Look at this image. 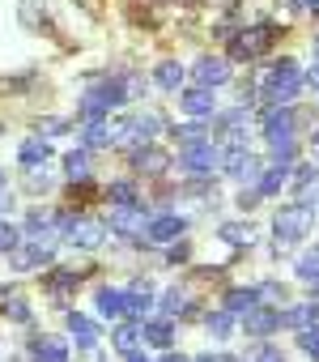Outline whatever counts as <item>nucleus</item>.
I'll return each instance as SVG.
<instances>
[{"mask_svg": "<svg viewBox=\"0 0 319 362\" xmlns=\"http://www.w3.org/2000/svg\"><path fill=\"white\" fill-rule=\"evenodd\" d=\"M306 81H311V90H315V94H319V60H315V69H311V73H306Z\"/></svg>", "mask_w": 319, "mask_h": 362, "instance_id": "obj_40", "label": "nucleus"}, {"mask_svg": "<svg viewBox=\"0 0 319 362\" xmlns=\"http://www.w3.org/2000/svg\"><path fill=\"white\" fill-rule=\"evenodd\" d=\"M188 235V218L183 214H157V218H149L145 222V243H175V239H183Z\"/></svg>", "mask_w": 319, "mask_h": 362, "instance_id": "obj_6", "label": "nucleus"}, {"mask_svg": "<svg viewBox=\"0 0 319 362\" xmlns=\"http://www.w3.org/2000/svg\"><path fill=\"white\" fill-rule=\"evenodd\" d=\"M192 362H239L234 354H200V358H192Z\"/></svg>", "mask_w": 319, "mask_h": 362, "instance_id": "obj_39", "label": "nucleus"}, {"mask_svg": "<svg viewBox=\"0 0 319 362\" xmlns=\"http://www.w3.org/2000/svg\"><path fill=\"white\" fill-rule=\"evenodd\" d=\"M132 170H140V175H167L171 170V153L157 149L153 141H145V145L132 149Z\"/></svg>", "mask_w": 319, "mask_h": 362, "instance_id": "obj_9", "label": "nucleus"}, {"mask_svg": "<svg viewBox=\"0 0 319 362\" xmlns=\"http://www.w3.org/2000/svg\"><path fill=\"white\" fill-rule=\"evenodd\" d=\"M188 256H192V247H188V243H179V239H175V247H171V252H167V264H188Z\"/></svg>", "mask_w": 319, "mask_h": 362, "instance_id": "obj_36", "label": "nucleus"}, {"mask_svg": "<svg viewBox=\"0 0 319 362\" xmlns=\"http://www.w3.org/2000/svg\"><path fill=\"white\" fill-rule=\"evenodd\" d=\"M298 5H306V9H315V13H319V0H298Z\"/></svg>", "mask_w": 319, "mask_h": 362, "instance_id": "obj_43", "label": "nucleus"}, {"mask_svg": "<svg viewBox=\"0 0 319 362\" xmlns=\"http://www.w3.org/2000/svg\"><path fill=\"white\" fill-rule=\"evenodd\" d=\"M222 145L217 141H196V145H183L179 149V170L192 175V179H209L213 170H222Z\"/></svg>", "mask_w": 319, "mask_h": 362, "instance_id": "obj_3", "label": "nucleus"}, {"mask_svg": "<svg viewBox=\"0 0 319 362\" xmlns=\"http://www.w3.org/2000/svg\"><path fill=\"white\" fill-rule=\"evenodd\" d=\"M311 286H315V298H319V281H311Z\"/></svg>", "mask_w": 319, "mask_h": 362, "instance_id": "obj_45", "label": "nucleus"}, {"mask_svg": "<svg viewBox=\"0 0 319 362\" xmlns=\"http://www.w3.org/2000/svg\"><path fill=\"white\" fill-rule=\"evenodd\" d=\"M315 52H319V39H315Z\"/></svg>", "mask_w": 319, "mask_h": 362, "instance_id": "obj_47", "label": "nucleus"}, {"mask_svg": "<svg viewBox=\"0 0 319 362\" xmlns=\"http://www.w3.org/2000/svg\"><path fill=\"white\" fill-rule=\"evenodd\" d=\"M289 170H294V166H277V162H268V166L260 170V179H255V192H260V197H277V192L289 184Z\"/></svg>", "mask_w": 319, "mask_h": 362, "instance_id": "obj_14", "label": "nucleus"}, {"mask_svg": "<svg viewBox=\"0 0 319 362\" xmlns=\"http://www.w3.org/2000/svg\"><path fill=\"white\" fill-rule=\"evenodd\" d=\"M35 128H39L35 136H64V132H68V119H56V115H47V119H39Z\"/></svg>", "mask_w": 319, "mask_h": 362, "instance_id": "obj_34", "label": "nucleus"}, {"mask_svg": "<svg viewBox=\"0 0 319 362\" xmlns=\"http://www.w3.org/2000/svg\"><path fill=\"white\" fill-rule=\"evenodd\" d=\"M56 260V247H47V243H26V247H18L13 252V269H22V273H30V269H43V264H52Z\"/></svg>", "mask_w": 319, "mask_h": 362, "instance_id": "obj_11", "label": "nucleus"}, {"mask_svg": "<svg viewBox=\"0 0 319 362\" xmlns=\"http://www.w3.org/2000/svg\"><path fill=\"white\" fill-rule=\"evenodd\" d=\"M260 303V286H234V290H226V303H222V311H230V315H243L247 307H255Z\"/></svg>", "mask_w": 319, "mask_h": 362, "instance_id": "obj_20", "label": "nucleus"}, {"mask_svg": "<svg viewBox=\"0 0 319 362\" xmlns=\"http://www.w3.org/2000/svg\"><path fill=\"white\" fill-rule=\"evenodd\" d=\"M145 222H149V214H145L140 201H136V205H111V230H115V235L140 239V235H145ZM140 243H145V239H140Z\"/></svg>", "mask_w": 319, "mask_h": 362, "instance_id": "obj_7", "label": "nucleus"}, {"mask_svg": "<svg viewBox=\"0 0 319 362\" xmlns=\"http://www.w3.org/2000/svg\"><path fill=\"white\" fill-rule=\"evenodd\" d=\"M111 345H115V349H119L124 358H128V354H136V349L145 345V337H140V324H136V320H128V324H119V328L111 332Z\"/></svg>", "mask_w": 319, "mask_h": 362, "instance_id": "obj_22", "label": "nucleus"}, {"mask_svg": "<svg viewBox=\"0 0 319 362\" xmlns=\"http://www.w3.org/2000/svg\"><path fill=\"white\" fill-rule=\"evenodd\" d=\"M217 239L230 243V247H251L255 243V226L251 222H222L217 226Z\"/></svg>", "mask_w": 319, "mask_h": 362, "instance_id": "obj_19", "label": "nucleus"}, {"mask_svg": "<svg viewBox=\"0 0 319 362\" xmlns=\"http://www.w3.org/2000/svg\"><path fill=\"white\" fill-rule=\"evenodd\" d=\"M68 332H73V341H77L81 349H94V345H98V328H94V320L81 315V311H68Z\"/></svg>", "mask_w": 319, "mask_h": 362, "instance_id": "obj_21", "label": "nucleus"}, {"mask_svg": "<svg viewBox=\"0 0 319 362\" xmlns=\"http://www.w3.org/2000/svg\"><path fill=\"white\" fill-rule=\"evenodd\" d=\"M277 328H281V311H277V307L255 303V307L243 311V332H247V337H272Z\"/></svg>", "mask_w": 319, "mask_h": 362, "instance_id": "obj_8", "label": "nucleus"}, {"mask_svg": "<svg viewBox=\"0 0 319 362\" xmlns=\"http://www.w3.org/2000/svg\"><path fill=\"white\" fill-rule=\"evenodd\" d=\"M64 175L73 179H90V149H73V153H64Z\"/></svg>", "mask_w": 319, "mask_h": 362, "instance_id": "obj_29", "label": "nucleus"}, {"mask_svg": "<svg viewBox=\"0 0 319 362\" xmlns=\"http://www.w3.org/2000/svg\"><path fill=\"white\" fill-rule=\"evenodd\" d=\"M298 345H302L306 354H315V349H319V320H315V324H306V328H298Z\"/></svg>", "mask_w": 319, "mask_h": 362, "instance_id": "obj_35", "label": "nucleus"}, {"mask_svg": "<svg viewBox=\"0 0 319 362\" xmlns=\"http://www.w3.org/2000/svg\"><path fill=\"white\" fill-rule=\"evenodd\" d=\"M251 362H285V354H281V349H277V345H260V349H255V358H251Z\"/></svg>", "mask_w": 319, "mask_h": 362, "instance_id": "obj_37", "label": "nucleus"}, {"mask_svg": "<svg viewBox=\"0 0 319 362\" xmlns=\"http://www.w3.org/2000/svg\"><path fill=\"white\" fill-rule=\"evenodd\" d=\"M175 132V141L179 145H196V141H213V132H209V124H200V119H192V124H183V128H171Z\"/></svg>", "mask_w": 319, "mask_h": 362, "instance_id": "obj_31", "label": "nucleus"}, {"mask_svg": "<svg viewBox=\"0 0 319 362\" xmlns=\"http://www.w3.org/2000/svg\"><path fill=\"white\" fill-rule=\"evenodd\" d=\"M90 94H94V98H98V103H102L107 111H111V107H124V103H128V94H124V81H119V77H111V81H98V86H94Z\"/></svg>", "mask_w": 319, "mask_h": 362, "instance_id": "obj_26", "label": "nucleus"}, {"mask_svg": "<svg viewBox=\"0 0 319 362\" xmlns=\"http://www.w3.org/2000/svg\"><path fill=\"white\" fill-rule=\"evenodd\" d=\"M162 362H192V358H183V354H167Z\"/></svg>", "mask_w": 319, "mask_h": 362, "instance_id": "obj_42", "label": "nucleus"}, {"mask_svg": "<svg viewBox=\"0 0 319 362\" xmlns=\"http://www.w3.org/2000/svg\"><path fill=\"white\" fill-rule=\"evenodd\" d=\"M94 307H98V315L119 320V315H124V290H111V286L94 290Z\"/></svg>", "mask_w": 319, "mask_h": 362, "instance_id": "obj_24", "label": "nucleus"}, {"mask_svg": "<svg viewBox=\"0 0 319 362\" xmlns=\"http://www.w3.org/2000/svg\"><path fill=\"white\" fill-rule=\"evenodd\" d=\"M298 90H302V73H298V64H294V60L272 64V69H268V77H264V86H260V94H264V103H268V107H289V103L298 98Z\"/></svg>", "mask_w": 319, "mask_h": 362, "instance_id": "obj_2", "label": "nucleus"}, {"mask_svg": "<svg viewBox=\"0 0 319 362\" xmlns=\"http://www.w3.org/2000/svg\"><path fill=\"white\" fill-rule=\"evenodd\" d=\"M294 124H298L294 107H272V111L264 115V141H268V145L289 141V136H294Z\"/></svg>", "mask_w": 319, "mask_h": 362, "instance_id": "obj_10", "label": "nucleus"}, {"mask_svg": "<svg viewBox=\"0 0 319 362\" xmlns=\"http://www.w3.org/2000/svg\"><path fill=\"white\" fill-rule=\"evenodd\" d=\"M18 162H22L26 170L47 166V162H52V145H47V136H26L22 149H18Z\"/></svg>", "mask_w": 319, "mask_h": 362, "instance_id": "obj_13", "label": "nucleus"}, {"mask_svg": "<svg viewBox=\"0 0 319 362\" xmlns=\"http://www.w3.org/2000/svg\"><path fill=\"white\" fill-rule=\"evenodd\" d=\"M0 362H18V358H0Z\"/></svg>", "mask_w": 319, "mask_h": 362, "instance_id": "obj_46", "label": "nucleus"}, {"mask_svg": "<svg viewBox=\"0 0 319 362\" xmlns=\"http://www.w3.org/2000/svg\"><path fill=\"white\" fill-rule=\"evenodd\" d=\"M205 328H209L213 341H226V337L234 332V315H230V311H209V315H205Z\"/></svg>", "mask_w": 319, "mask_h": 362, "instance_id": "obj_30", "label": "nucleus"}, {"mask_svg": "<svg viewBox=\"0 0 319 362\" xmlns=\"http://www.w3.org/2000/svg\"><path fill=\"white\" fill-rule=\"evenodd\" d=\"M311 149H315V153H319V128H315V136H311Z\"/></svg>", "mask_w": 319, "mask_h": 362, "instance_id": "obj_44", "label": "nucleus"}, {"mask_svg": "<svg viewBox=\"0 0 319 362\" xmlns=\"http://www.w3.org/2000/svg\"><path fill=\"white\" fill-rule=\"evenodd\" d=\"M153 81L162 86L167 94H179V86H183V64H179V60H162V64L153 69Z\"/></svg>", "mask_w": 319, "mask_h": 362, "instance_id": "obj_25", "label": "nucleus"}, {"mask_svg": "<svg viewBox=\"0 0 319 362\" xmlns=\"http://www.w3.org/2000/svg\"><path fill=\"white\" fill-rule=\"evenodd\" d=\"M81 149H111V124H107V119H85V128H81Z\"/></svg>", "mask_w": 319, "mask_h": 362, "instance_id": "obj_23", "label": "nucleus"}, {"mask_svg": "<svg viewBox=\"0 0 319 362\" xmlns=\"http://www.w3.org/2000/svg\"><path fill=\"white\" fill-rule=\"evenodd\" d=\"M30 362H68V341L64 337H35Z\"/></svg>", "mask_w": 319, "mask_h": 362, "instance_id": "obj_12", "label": "nucleus"}, {"mask_svg": "<svg viewBox=\"0 0 319 362\" xmlns=\"http://www.w3.org/2000/svg\"><path fill=\"white\" fill-rule=\"evenodd\" d=\"M128 362H153V358H145V354L136 349V354H128Z\"/></svg>", "mask_w": 319, "mask_h": 362, "instance_id": "obj_41", "label": "nucleus"}, {"mask_svg": "<svg viewBox=\"0 0 319 362\" xmlns=\"http://www.w3.org/2000/svg\"><path fill=\"white\" fill-rule=\"evenodd\" d=\"M162 311H167V315H192L196 307L188 303V290H183V286H171V290L162 294Z\"/></svg>", "mask_w": 319, "mask_h": 362, "instance_id": "obj_28", "label": "nucleus"}, {"mask_svg": "<svg viewBox=\"0 0 319 362\" xmlns=\"http://www.w3.org/2000/svg\"><path fill=\"white\" fill-rule=\"evenodd\" d=\"M179 107H183V115H192V119H200V115H213L217 111V98L200 86V90H188V94H179Z\"/></svg>", "mask_w": 319, "mask_h": 362, "instance_id": "obj_16", "label": "nucleus"}, {"mask_svg": "<svg viewBox=\"0 0 319 362\" xmlns=\"http://www.w3.org/2000/svg\"><path fill=\"white\" fill-rule=\"evenodd\" d=\"M272 39H277V26H247L239 39H230V56L234 60H255L272 47Z\"/></svg>", "mask_w": 319, "mask_h": 362, "instance_id": "obj_4", "label": "nucleus"}, {"mask_svg": "<svg viewBox=\"0 0 319 362\" xmlns=\"http://www.w3.org/2000/svg\"><path fill=\"white\" fill-rule=\"evenodd\" d=\"M64 239H68L73 247H81V252H98V247L107 243V226H102V222H94V218L73 214V222L64 226Z\"/></svg>", "mask_w": 319, "mask_h": 362, "instance_id": "obj_5", "label": "nucleus"}, {"mask_svg": "<svg viewBox=\"0 0 319 362\" xmlns=\"http://www.w3.org/2000/svg\"><path fill=\"white\" fill-rule=\"evenodd\" d=\"M196 81H200L205 90H209V86H226V81H230V60H213V56L200 60V64H196Z\"/></svg>", "mask_w": 319, "mask_h": 362, "instance_id": "obj_18", "label": "nucleus"}, {"mask_svg": "<svg viewBox=\"0 0 319 362\" xmlns=\"http://www.w3.org/2000/svg\"><path fill=\"white\" fill-rule=\"evenodd\" d=\"M311 226H315V209H311V205H302V201L281 205V209L272 214V256L281 260L294 243H302V239L311 235Z\"/></svg>", "mask_w": 319, "mask_h": 362, "instance_id": "obj_1", "label": "nucleus"}, {"mask_svg": "<svg viewBox=\"0 0 319 362\" xmlns=\"http://www.w3.org/2000/svg\"><path fill=\"white\" fill-rule=\"evenodd\" d=\"M319 320V298H311V303H298V307H285L281 311V328H306V324H315Z\"/></svg>", "mask_w": 319, "mask_h": 362, "instance_id": "obj_17", "label": "nucleus"}, {"mask_svg": "<svg viewBox=\"0 0 319 362\" xmlns=\"http://www.w3.org/2000/svg\"><path fill=\"white\" fill-rule=\"evenodd\" d=\"M260 201H264V197H260V192H255V188H251V192H247V188H243V192H239V209H255V205H260Z\"/></svg>", "mask_w": 319, "mask_h": 362, "instance_id": "obj_38", "label": "nucleus"}, {"mask_svg": "<svg viewBox=\"0 0 319 362\" xmlns=\"http://www.w3.org/2000/svg\"><path fill=\"white\" fill-rule=\"evenodd\" d=\"M107 201H111V205H136L140 192H136L132 179H111V184H107Z\"/></svg>", "mask_w": 319, "mask_h": 362, "instance_id": "obj_27", "label": "nucleus"}, {"mask_svg": "<svg viewBox=\"0 0 319 362\" xmlns=\"http://www.w3.org/2000/svg\"><path fill=\"white\" fill-rule=\"evenodd\" d=\"M18 247H22V230L9 218H0V256H13Z\"/></svg>", "mask_w": 319, "mask_h": 362, "instance_id": "obj_33", "label": "nucleus"}, {"mask_svg": "<svg viewBox=\"0 0 319 362\" xmlns=\"http://www.w3.org/2000/svg\"><path fill=\"white\" fill-rule=\"evenodd\" d=\"M294 273H298L302 281H319V247H306V252L298 256V264H294Z\"/></svg>", "mask_w": 319, "mask_h": 362, "instance_id": "obj_32", "label": "nucleus"}, {"mask_svg": "<svg viewBox=\"0 0 319 362\" xmlns=\"http://www.w3.org/2000/svg\"><path fill=\"white\" fill-rule=\"evenodd\" d=\"M140 337H145V345L171 349V341H175V324H171V315H162V320H145V324H140Z\"/></svg>", "mask_w": 319, "mask_h": 362, "instance_id": "obj_15", "label": "nucleus"}]
</instances>
